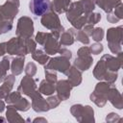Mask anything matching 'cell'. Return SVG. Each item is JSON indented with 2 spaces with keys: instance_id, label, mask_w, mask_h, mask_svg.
I'll return each instance as SVG.
<instances>
[{
  "instance_id": "6da1fadb",
  "label": "cell",
  "mask_w": 123,
  "mask_h": 123,
  "mask_svg": "<svg viewBox=\"0 0 123 123\" xmlns=\"http://www.w3.org/2000/svg\"><path fill=\"white\" fill-rule=\"evenodd\" d=\"M50 9V0H31L30 11L33 14L40 16Z\"/></svg>"
}]
</instances>
